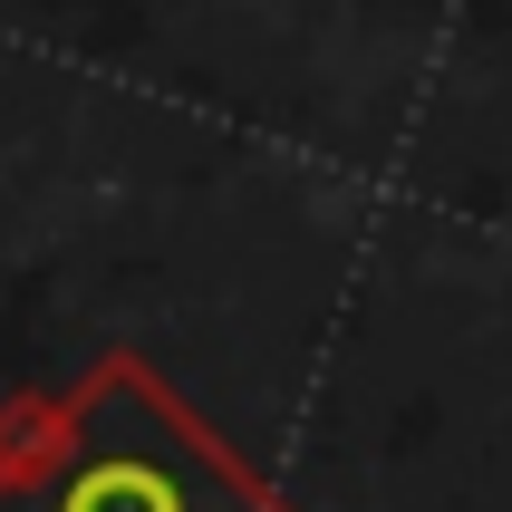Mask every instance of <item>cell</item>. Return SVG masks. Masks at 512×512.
<instances>
[{"label":"cell","mask_w":512,"mask_h":512,"mask_svg":"<svg viewBox=\"0 0 512 512\" xmlns=\"http://www.w3.org/2000/svg\"><path fill=\"white\" fill-rule=\"evenodd\" d=\"M0 435V512H290L281 484L174 387L155 358L107 348L78 387L20 397Z\"/></svg>","instance_id":"6da1fadb"}]
</instances>
